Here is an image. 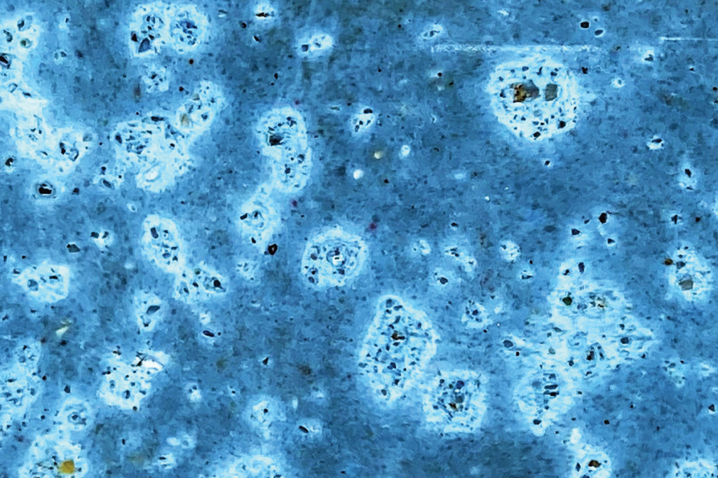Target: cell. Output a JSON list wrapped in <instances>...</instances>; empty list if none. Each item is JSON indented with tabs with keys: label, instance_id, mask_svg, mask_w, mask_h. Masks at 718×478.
I'll return each instance as SVG.
<instances>
[{
	"label": "cell",
	"instance_id": "cell-1",
	"mask_svg": "<svg viewBox=\"0 0 718 478\" xmlns=\"http://www.w3.org/2000/svg\"><path fill=\"white\" fill-rule=\"evenodd\" d=\"M379 306L362 363L373 377L397 386L421 361L425 333L418 317L404 303L389 298Z\"/></svg>",
	"mask_w": 718,
	"mask_h": 478
},
{
	"label": "cell",
	"instance_id": "cell-2",
	"mask_svg": "<svg viewBox=\"0 0 718 478\" xmlns=\"http://www.w3.org/2000/svg\"><path fill=\"white\" fill-rule=\"evenodd\" d=\"M542 68L531 72L528 67L510 70L508 76L499 78V115L510 128L527 139L544 138L564 126L550 107L555 97L549 93L553 86L544 88Z\"/></svg>",
	"mask_w": 718,
	"mask_h": 478
},
{
	"label": "cell",
	"instance_id": "cell-3",
	"mask_svg": "<svg viewBox=\"0 0 718 478\" xmlns=\"http://www.w3.org/2000/svg\"><path fill=\"white\" fill-rule=\"evenodd\" d=\"M259 130L277 187L285 192L299 190L305 184L311 169L306 135L301 119L292 113H276L264 121Z\"/></svg>",
	"mask_w": 718,
	"mask_h": 478
},
{
	"label": "cell",
	"instance_id": "cell-4",
	"mask_svg": "<svg viewBox=\"0 0 718 478\" xmlns=\"http://www.w3.org/2000/svg\"><path fill=\"white\" fill-rule=\"evenodd\" d=\"M366 254L364 243L343 231L319 234L308 245L302 261L306 282L315 288L342 285L361 267Z\"/></svg>",
	"mask_w": 718,
	"mask_h": 478
},
{
	"label": "cell",
	"instance_id": "cell-5",
	"mask_svg": "<svg viewBox=\"0 0 718 478\" xmlns=\"http://www.w3.org/2000/svg\"><path fill=\"white\" fill-rule=\"evenodd\" d=\"M278 219L275 204L265 193L255 195L242 207L238 225L243 237L255 245L267 240Z\"/></svg>",
	"mask_w": 718,
	"mask_h": 478
},
{
	"label": "cell",
	"instance_id": "cell-6",
	"mask_svg": "<svg viewBox=\"0 0 718 478\" xmlns=\"http://www.w3.org/2000/svg\"><path fill=\"white\" fill-rule=\"evenodd\" d=\"M148 247L155 261L162 268L176 271L184 262L182 243L171 221L158 219L149 226Z\"/></svg>",
	"mask_w": 718,
	"mask_h": 478
},
{
	"label": "cell",
	"instance_id": "cell-7",
	"mask_svg": "<svg viewBox=\"0 0 718 478\" xmlns=\"http://www.w3.org/2000/svg\"><path fill=\"white\" fill-rule=\"evenodd\" d=\"M227 287V282L219 274L205 267L196 266L181 273L176 292L186 302H198L224 294Z\"/></svg>",
	"mask_w": 718,
	"mask_h": 478
},
{
	"label": "cell",
	"instance_id": "cell-8",
	"mask_svg": "<svg viewBox=\"0 0 718 478\" xmlns=\"http://www.w3.org/2000/svg\"><path fill=\"white\" fill-rule=\"evenodd\" d=\"M447 388L446 395L449 396V401L445 402L446 407L451 409L449 412L452 411V414L463 412V410L468 407L470 400L467 399L469 392L468 390L465 388L464 383L461 381L449 383Z\"/></svg>",
	"mask_w": 718,
	"mask_h": 478
}]
</instances>
